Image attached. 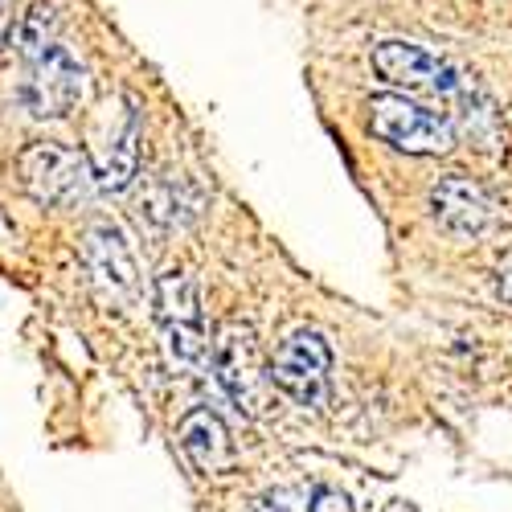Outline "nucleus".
<instances>
[{"instance_id":"nucleus-7","label":"nucleus","mask_w":512,"mask_h":512,"mask_svg":"<svg viewBox=\"0 0 512 512\" xmlns=\"http://www.w3.org/2000/svg\"><path fill=\"white\" fill-rule=\"evenodd\" d=\"M369 62L381 82L418 91V95H451L459 87V70L451 62H443L439 54L422 46H410V41H381V46H373Z\"/></svg>"},{"instance_id":"nucleus-1","label":"nucleus","mask_w":512,"mask_h":512,"mask_svg":"<svg viewBox=\"0 0 512 512\" xmlns=\"http://www.w3.org/2000/svg\"><path fill=\"white\" fill-rule=\"evenodd\" d=\"M209 361H213V377L218 386L226 390V398L246 414V418H259L271 410V377H267V365H263V353H259V340L254 332L238 320H226L213 336V349H209Z\"/></svg>"},{"instance_id":"nucleus-11","label":"nucleus","mask_w":512,"mask_h":512,"mask_svg":"<svg viewBox=\"0 0 512 512\" xmlns=\"http://www.w3.org/2000/svg\"><path fill=\"white\" fill-rule=\"evenodd\" d=\"M250 512H353V500L332 484H287L254 500Z\"/></svg>"},{"instance_id":"nucleus-3","label":"nucleus","mask_w":512,"mask_h":512,"mask_svg":"<svg viewBox=\"0 0 512 512\" xmlns=\"http://www.w3.org/2000/svg\"><path fill=\"white\" fill-rule=\"evenodd\" d=\"M156 320L164 332V345L173 365L205 369L209 365V340L201 320V295L197 283L181 271H164L156 279Z\"/></svg>"},{"instance_id":"nucleus-9","label":"nucleus","mask_w":512,"mask_h":512,"mask_svg":"<svg viewBox=\"0 0 512 512\" xmlns=\"http://www.w3.org/2000/svg\"><path fill=\"white\" fill-rule=\"evenodd\" d=\"M181 451L185 459L197 467L201 476H230L238 467V451L234 439L226 431V422L213 410H189L181 418Z\"/></svg>"},{"instance_id":"nucleus-5","label":"nucleus","mask_w":512,"mask_h":512,"mask_svg":"<svg viewBox=\"0 0 512 512\" xmlns=\"http://www.w3.org/2000/svg\"><path fill=\"white\" fill-rule=\"evenodd\" d=\"M369 132L410 156H447L455 148L451 123L410 103L406 95H377L369 103Z\"/></svg>"},{"instance_id":"nucleus-2","label":"nucleus","mask_w":512,"mask_h":512,"mask_svg":"<svg viewBox=\"0 0 512 512\" xmlns=\"http://www.w3.org/2000/svg\"><path fill=\"white\" fill-rule=\"evenodd\" d=\"M328 369H332L328 340H324L316 328H295V332L283 340V345H279V353L271 357L267 377H271V386L283 390L295 406L324 410L328 398H332Z\"/></svg>"},{"instance_id":"nucleus-10","label":"nucleus","mask_w":512,"mask_h":512,"mask_svg":"<svg viewBox=\"0 0 512 512\" xmlns=\"http://www.w3.org/2000/svg\"><path fill=\"white\" fill-rule=\"evenodd\" d=\"M87 259H91V271L103 287H111V295H132L136 291V259L127 250L123 234L115 226H95L91 238H87Z\"/></svg>"},{"instance_id":"nucleus-12","label":"nucleus","mask_w":512,"mask_h":512,"mask_svg":"<svg viewBox=\"0 0 512 512\" xmlns=\"http://www.w3.org/2000/svg\"><path fill=\"white\" fill-rule=\"evenodd\" d=\"M136 164H140V152H136V115H127L123 136L111 140V148L103 156V168L95 173V185L111 189V193L127 189V185H132V177H136Z\"/></svg>"},{"instance_id":"nucleus-14","label":"nucleus","mask_w":512,"mask_h":512,"mask_svg":"<svg viewBox=\"0 0 512 512\" xmlns=\"http://www.w3.org/2000/svg\"><path fill=\"white\" fill-rule=\"evenodd\" d=\"M9 33H13V13H9L5 0H0V50L9 46Z\"/></svg>"},{"instance_id":"nucleus-6","label":"nucleus","mask_w":512,"mask_h":512,"mask_svg":"<svg viewBox=\"0 0 512 512\" xmlns=\"http://www.w3.org/2000/svg\"><path fill=\"white\" fill-rule=\"evenodd\" d=\"M21 168V185L33 201L41 205H74L82 201L91 189H95V168L91 160L74 152V148H62V144H29L17 160Z\"/></svg>"},{"instance_id":"nucleus-4","label":"nucleus","mask_w":512,"mask_h":512,"mask_svg":"<svg viewBox=\"0 0 512 512\" xmlns=\"http://www.w3.org/2000/svg\"><path fill=\"white\" fill-rule=\"evenodd\" d=\"M21 58H25L21 103L29 107V115L62 119L66 111H74V103L82 99V91H87V78H82V66L58 46V41L21 50Z\"/></svg>"},{"instance_id":"nucleus-8","label":"nucleus","mask_w":512,"mask_h":512,"mask_svg":"<svg viewBox=\"0 0 512 512\" xmlns=\"http://www.w3.org/2000/svg\"><path fill=\"white\" fill-rule=\"evenodd\" d=\"M431 209L451 234H484L496 222L492 193L484 185H476L472 177H463V173H447L431 189Z\"/></svg>"},{"instance_id":"nucleus-13","label":"nucleus","mask_w":512,"mask_h":512,"mask_svg":"<svg viewBox=\"0 0 512 512\" xmlns=\"http://www.w3.org/2000/svg\"><path fill=\"white\" fill-rule=\"evenodd\" d=\"M496 291H500V300L512 304V254L496 267Z\"/></svg>"}]
</instances>
